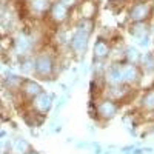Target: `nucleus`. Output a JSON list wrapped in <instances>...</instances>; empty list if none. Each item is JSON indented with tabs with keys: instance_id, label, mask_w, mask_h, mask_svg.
<instances>
[{
	"instance_id": "f257e3e1",
	"label": "nucleus",
	"mask_w": 154,
	"mask_h": 154,
	"mask_svg": "<svg viewBox=\"0 0 154 154\" xmlns=\"http://www.w3.org/2000/svg\"><path fill=\"white\" fill-rule=\"evenodd\" d=\"M86 25H82V26H79V29L75 31V34L72 35L71 38V46L72 49L75 51V53H83V51L86 49V43H88V37H89V31H91V20L85 19Z\"/></svg>"
},
{
	"instance_id": "f03ea898",
	"label": "nucleus",
	"mask_w": 154,
	"mask_h": 154,
	"mask_svg": "<svg viewBox=\"0 0 154 154\" xmlns=\"http://www.w3.org/2000/svg\"><path fill=\"white\" fill-rule=\"evenodd\" d=\"M152 14V6L149 2H139L136 3L131 11H130V19L134 22V23H139V22H145L146 19H149Z\"/></svg>"
},
{
	"instance_id": "7ed1b4c3",
	"label": "nucleus",
	"mask_w": 154,
	"mask_h": 154,
	"mask_svg": "<svg viewBox=\"0 0 154 154\" xmlns=\"http://www.w3.org/2000/svg\"><path fill=\"white\" fill-rule=\"evenodd\" d=\"M35 72L42 77H46L53 72V59L49 56L43 54L40 57H37L35 60Z\"/></svg>"
},
{
	"instance_id": "20e7f679",
	"label": "nucleus",
	"mask_w": 154,
	"mask_h": 154,
	"mask_svg": "<svg viewBox=\"0 0 154 154\" xmlns=\"http://www.w3.org/2000/svg\"><path fill=\"white\" fill-rule=\"evenodd\" d=\"M117 109H119V106L114 103V100L106 99V100H103V102L99 105L97 112H99L103 119H111V117H114V116L117 114Z\"/></svg>"
},
{
	"instance_id": "39448f33",
	"label": "nucleus",
	"mask_w": 154,
	"mask_h": 154,
	"mask_svg": "<svg viewBox=\"0 0 154 154\" xmlns=\"http://www.w3.org/2000/svg\"><path fill=\"white\" fill-rule=\"evenodd\" d=\"M106 80L111 85H122V82H125L123 79V69L120 65H114L109 68V71L106 72Z\"/></svg>"
},
{
	"instance_id": "423d86ee",
	"label": "nucleus",
	"mask_w": 154,
	"mask_h": 154,
	"mask_svg": "<svg viewBox=\"0 0 154 154\" xmlns=\"http://www.w3.org/2000/svg\"><path fill=\"white\" fill-rule=\"evenodd\" d=\"M34 105H35V108L38 109V112H46V111H49L51 105H53V102H51V96H48V94H45V93L38 94V96L35 97V100H34Z\"/></svg>"
},
{
	"instance_id": "0eeeda50",
	"label": "nucleus",
	"mask_w": 154,
	"mask_h": 154,
	"mask_svg": "<svg viewBox=\"0 0 154 154\" xmlns=\"http://www.w3.org/2000/svg\"><path fill=\"white\" fill-rule=\"evenodd\" d=\"M51 16H53V19L56 22H63L68 16V6L63 5L62 2H57L53 6V9H51Z\"/></svg>"
},
{
	"instance_id": "6e6552de",
	"label": "nucleus",
	"mask_w": 154,
	"mask_h": 154,
	"mask_svg": "<svg viewBox=\"0 0 154 154\" xmlns=\"http://www.w3.org/2000/svg\"><path fill=\"white\" fill-rule=\"evenodd\" d=\"M123 69V79L128 83H133L136 80H139V68L134 65V63H130V65L122 66Z\"/></svg>"
},
{
	"instance_id": "1a4fd4ad",
	"label": "nucleus",
	"mask_w": 154,
	"mask_h": 154,
	"mask_svg": "<svg viewBox=\"0 0 154 154\" xmlns=\"http://www.w3.org/2000/svg\"><path fill=\"white\" fill-rule=\"evenodd\" d=\"M128 94H130V88H128V86L112 85L109 88V97H111V100H120V99H123Z\"/></svg>"
},
{
	"instance_id": "9d476101",
	"label": "nucleus",
	"mask_w": 154,
	"mask_h": 154,
	"mask_svg": "<svg viewBox=\"0 0 154 154\" xmlns=\"http://www.w3.org/2000/svg\"><path fill=\"white\" fill-rule=\"evenodd\" d=\"M109 54V46L105 40H102V38H99V40L96 42L94 45V57L97 59H105L106 56Z\"/></svg>"
},
{
	"instance_id": "9b49d317",
	"label": "nucleus",
	"mask_w": 154,
	"mask_h": 154,
	"mask_svg": "<svg viewBox=\"0 0 154 154\" xmlns=\"http://www.w3.org/2000/svg\"><path fill=\"white\" fill-rule=\"evenodd\" d=\"M23 93L29 96V97H37L38 94H42V88L38 83H34V82H25V86H23Z\"/></svg>"
},
{
	"instance_id": "f8f14e48",
	"label": "nucleus",
	"mask_w": 154,
	"mask_h": 154,
	"mask_svg": "<svg viewBox=\"0 0 154 154\" xmlns=\"http://www.w3.org/2000/svg\"><path fill=\"white\" fill-rule=\"evenodd\" d=\"M29 46H31V40L26 37V35H19V38L16 40V51L19 54H25L26 51L29 49Z\"/></svg>"
},
{
	"instance_id": "ddd939ff",
	"label": "nucleus",
	"mask_w": 154,
	"mask_h": 154,
	"mask_svg": "<svg viewBox=\"0 0 154 154\" xmlns=\"http://www.w3.org/2000/svg\"><path fill=\"white\" fill-rule=\"evenodd\" d=\"M80 12H82L83 19L91 20L93 16L96 14V3H93V2H83L82 6H80Z\"/></svg>"
},
{
	"instance_id": "4468645a",
	"label": "nucleus",
	"mask_w": 154,
	"mask_h": 154,
	"mask_svg": "<svg viewBox=\"0 0 154 154\" xmlns=\"http://www.w3.org/2000/svg\"><path fill=\"white\" fill-rule=\"evenodd\" d=\"M29 149V143L25 139H17L12 143V151L16 154H26V151Z\"/></svg>"
},
{
	"instance_id": "2eb2a0df",
	"label": "nucleus",
	"mask_w": 154,
	"mask_h": 154,
	"mask_svg": "<svg viewBox=\"0 0 154 154\" xmlns=\"http://www.w3.org/2000/svg\"><path fill=\"white\" fill-rule=\"evenodd\" d=\"M131 34L137 38L140 37H145L146 35V25L143 22H139V23H134V26H131Z\"/></svg>"
},
{
	"instance_id": "dca6fc26",
	"label": "nucleus",
	"mask_w": 154,
	"mask_h": 154,
	"mask_svg": "<svg viewBox=\"0 0 154 154\" xmlns=\"http://www.w3.org/2000/svg\"><path fill=\"white\" fill-rule=\"evenodd\" d=\"M31 6L37 12H45L49 8V0H31Z\"/></svg>"
},
{
	"instance_id": "f3484780",
	"label": "nucleus",
	"mask_w": 154,
	"mask_h": 154,
	"mask_svg": "<svg viewBox=\"0 0 154 154\" xmlns=\"http://www.w3.org/2000/svg\"><path fill=\"white\" fill-rule=\"evenodd\" d=\"M142 105L145 109L154 111V91H148L145 94V97L142 99Z\"/></svg>"
},
{
	"instance_id": "a211bd4d",
	"label": "nucleus",
	"mask_w": 154,
	"mask_h": 154,
	"mask_svg": "<svg viewBox=\"0 0 154 154\" xmlns=\"http://www.w3.org/2000/svg\"><path fill=\"white\" fill-rule=\"evenodd\" d=\"M125 54H126V59L130 60L131 63H136V62H139V59H140V54H139V51H137L136 48H128Z\"/></svg>"
},
{
	"instance_id": "6ab92c4d",
	"label": "nucleus",
	"mask_w": 154,
	"mask_h": 154,
	"mask_svg": "<svg viewBox=\"0 0 154 154\" xmlns=\"http://www.w3.org/2000/svg\"><path fill=\"white\" fill-rule=\"evenodd\" d=\"M22 83H23V80L19 79V77H16V75H9V77H8V86H9V89H16V88H19Z\"/></svg>"
},
{
	"instance_id": "aec40b11",
	"label": "nucleus",
	"mask_w": 154,
	"mask_h": 154,
	"mask_svg": "<svg viewBox=\"0 0 154 154\" xmlns=\"http://www.w3.org/2000/svg\"><path fill=\"white\" fill-rule=\"evenodd\" d=\"M142 60H143V65H145L148 69H152V66H154V56H152V54H145V56L142 57Z\"/></svg>"
},
{
	"instance_id": "412c9836",
	"label": "nucleus",
	"mask_w": 154,
	"mask_h": 154,
	"mask_svg": "<svg viewBox=\"0 0 154 154\" xmlns=\"http://www.w3.org/2000/svg\"><path fill=\"white\" fill-rule=\"evenodd\" d=\"M32 69H35V63L32 60H25L22 65V71L23 72H31Z\"/></svg>"
},
{
	"instance_id": "4be33fe9",
	"label": "nucleus",
	"mask_w": 154,
	"mask_h": 154,
	"mask_svg": "<svg viewBox=\"0 0 154 154\" xmlns=\"http://www.w3.org/2000/svg\"><path fill=\"white\" fill-rule=\"evenodd\" d=\"M60 2H62L63 5H66V6L69 8V6H72V5L75 3V0H60Z\"/></svg>"
},
{
	"instance_id": "5701e85b",
	"label": "nucleus",
	"mask_w": 154,
	"mask_h": 154,
	"mask_svg": "<svg viewBox=\"0 0 154 154\" xmlns=\"http://www.w3.org/2000/svg\"><path fill=\"white\" fill-rule=\"evenodd\" d=\"M29 154H35V152H29Z\"/></svg>"
},
{
	"instance_id": "b1692460",
	"label": "nucleus",
	"mask_w": 154,
	"mask_h": 154,
	"mask_svg": "<svg viewBox=\"0 0 154 154\" xmlns=\"http://www.w3.org/2000/svg\"><path fill=\"white\" fill-rule=\"evenodd\" d=\"M152 32H154V26H152Z\"/></svg>"
}]
</instances>
